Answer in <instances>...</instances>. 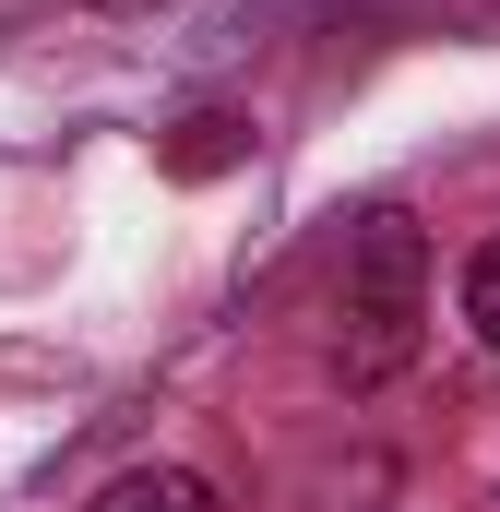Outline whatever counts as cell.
Here are the masks:
<instances>
[{"instance_id":"cell-4","label":"cell","mask_w":500,"mask_h":512,"mask_svg":"<svg viewBox=\"0 0 500 512\" xmlns=\"http://www.w3.org/2000/svg\"><path fill=\"white\" fill-rule=\"evenodd\" d=\"M227 155H239V120H191V143H179V167H191V179H203V167H227Z\"/></svg>"},{"instance_id":"cell-5","label":"cell","mask_w":500,"mask_h":512,"mask_svg":"<svg viewBox=\"0 0 500 512\" xmlns=\"http://www.w3.org/2000/svg\"><path fill=\"white\" fill-rule=\"evenodd\" d=\"M108 12H143V0H108Z\"/></svg>"},{"instance_id":"cell-3","label":"cell","mask_w":500,"mask_h":512,"mask_svg":"<svg viewBox=\"0 0 500 512\" xmlns=\"http://www.w3.org/2000/svg\"><path fill=\"white\" fill-rule=\"evenodd\" d=\"M465 322H477V334L500 346V239H489L477 262H465Z\"/></svg>"},{"instance_id":"cell-1","label":"cell","mask_w":500,"mask_h":512,"mask_svg":"<svg viewBox=\"0 0 500 512\" xmlns=\"http://www.w3.org/2000/svg\"><path fill=\"white\" fill-rule=\"evenodd\" d=\"M417 322H429V251L405 215H358L346 274H334V370L346 382H393L417 358Z\"/></svg>"},{"instance_id":"cell-2","label":"cell","mask_w":500,"mask_h":512,"mask_svg":"<svg viewBox=\"0 0 500 512\" xmlns=\"http://www.w3.org/2000/svg\"><path fill=\"white\" fill-rule=\"evenodd\" d=\"M84 512H227V501H215V477H191V465H131V477H108Z\"/></svg>"}]
</instances>
